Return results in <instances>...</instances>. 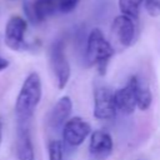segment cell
I'll list each match as a JSON object with an SVG mask.
<instances>
[{
    "label": "cell",
    "instance_id": "obj_3",
    "mask_svg": "<svg viewBox=\"0 0 160 160\" xmlns=\"http://www.w3.org/2000/svg\"><path fill=\"white\" fill-rule=\"evenodd\" d=\"M49 61L56 85L61 90L70 79V65L65 54V42L62 39H58L51 44L49 49Z\"/></svg>",
    "mask_w": 160,
    "mask_h": 160
},
{
    "label": "cell",
    "instance_id": "obj_17",
    "mask_svg": "<svg viewBox=\"0 0 160 160\" xmlns=\"http://www.w3.org/2000/svg\"><path fill=\"white\" fill-rule=\"evenodd\" d=\"M145 9L152 18L160 15V0H145Z\"/></svg>",
    "mask_w": 160,
    "mask_h": 160
},
{
    "label": "cell",
    "instance_id": "obj_6",
    "mask_svg": "<svg viewBox=\"0 0 160 160\" xmlns=\"http://www.w3.org/2000/svg\"><path fill=\"white\" fill-rule=\"evenodd\" d=\"M116 109L114 104V92L105 85H98L94 89V116L99 120H111L115 118Z\"/></svg>",
    "mask_w": 160,
    "mask_h": 160
},
{
    "label": "cell",
    "instance_id": "obj_19",
    "mask_svg": "<svg viewBox=\"0 0 160 160\" xmlns=\"http://www.w3.org/2000/svg\"><path fill=\"white\" fill-rule=\"evenodd\" d=\"M1 140H2V122L0 119V145H1Z\"/></svg>",
    "mask_w": 160,
    "mask_h": 160
},
{
    "label": "cell",
    "instance_id": "obj_15",
    "mask_svg": "<svg viewBox=\"0 0 160 160\" xmlns=\"http://www.w3.org/2000/svg\"><path fill=\"white\" fill-rule=\"evenodd\" d=\"M49 160H62V144L60 140H51L48 145Z\"/></svg>",
    "mask_w": 160,
    "mask_h": 160
},
{
    "label": "cell",
    "instance_id": "obj_5",
    "mask_svg": "<svg viewBox=\"0 0 160 160\" xmlns=\"http://www.w3.org/2000/svg\"><path fill=\"white\" fill-rule=\"evenodd\" d=\"M28 30V21L20 15H12L5 26V44L14 51H22L28 49L25 41V32Z\"/></svg>",
    "mask_w": 160,
    "mask_h": 160
},
{
    "label": "cell",
    "instance_id": "obj_12",
    "mask_svg": "<svg viewBox=\"0 0 160 160\" xmlns=\"http://www.w3.org/2000/svg\"><path fill=\"white\" fill-rule=\"evenodd\" d=\"M72 110V101L69 96L60 98L56 104L52 106V109L49 112L48 116V125L51 130L56 131L66 122V120L70 118Z\"/></svg>",
    "mask_w": 160,
    "mask_h": 160
},
{
    "label": "cell",
    "instance_id": "obj_2",
    "mask_svg": "<svg viewBox=\"0 0 160 160\" xmlns=\"http://www.w3.org/2000/svg\"><path fill=\"white\" fill-rule=\"evenodd\" d=\"M115 49L110 41L104 36L100 29H92L86 39L85 45V59L89 65L96 66L100 75L106 72L108 64L114 55Z\"/></svg>",
    "mask_w": 160,
    "mask_h": 160
},
{
    "label": "cell",
    "instance_id": "obj_7",
    "mask_svg": "<svg viewBox=\"0 0 160 160\" xmlns=\"http://www.w3.org/2000/svg\"><path fill=\"white\" fill-rule=\"evenodd\" d=\"M91 128L82 118H69L62 125V140L69 146H79L90 135Z\"/></svg>",
    "mask_w": 160,
    "mask_h": 160
},
{
    "label": "cell",
    "instance_id": "obj_16",
    "mask_svg": "<svg viewBox=\"0 0 160 160\" xmlns=\"http://www.w3.org/2000/svg\"><path fill=\"white\" fill-rule=\"evenodd\" d=\"M80 0H58V11L61 14L71 12L79 4Z\"/></svg>",
    "mask_w": 160,
    "mask_h": 160
},
{
    "label": "cell",
    "instance_id": "obj_10",
    "mask_svg": "<svg viewBox=\"0 0 160 160\" xmlns=\"http://www.w3.org/2000/svg\"><path fill=\"white\" fill-rule=\"evenodd\" d=\"M15 154L18 160H35L30 124H16Z\"/></svg>",
    "mask_w": 160,
    "mask_h": 160
},
{
    "label": "cell",
    "instance_id": "obj_14",
    "mask_svg": "<svg viewBox=\"0 0 160 160\" xmlns=\"http://www.w3.org/2000/svg\"><path fill=\"white\" fill-rule=\"evenodd\" d=\"M141 2L142 0H119V9L122 12V15H126L130 19L136 20Z\"/></svg>",
    "mask_w": 160,
    "mask_h": 160
},
{
    "label": "cell",
    "instance_id": "obj_1",
    "mask_svg": "<svg viewBox=\"0 0 160 160\" xmlns=\"http://www.w3.org/2000/svg\"><path fill=\"white\" fill-rule=\"evenodd\" d=\"M41 79L36 71H32L25 78L15 101L16 124H30L41 100Z\"/></svg>",
    "mask_w": 160,
    "mask_h": 160
},
{
    "label": "cell",
    "instance_id": "obj_9",
    "mask_svg": "<svg viewBox=\"0 0 160 160\" xmlns=\"http://www.w3.org/2000/svg\"><path fill=\"white\" fill-rule=\"evenodd\" d=\"M135 82L136 76H131L124 88L118 89L114 92V104L116 111L119 110L122 114H132L136 108V96H135Z\"/></svg>",
    "mask_w": 160,
    "mask_h": 160
},
{
    "label": "cell",
    "instance_id": "obj_11",
    "mask_svg": "<svg viewBox=\"0 0 160 160\" xmlns=\"http://www.w3.org/2000/svg\"><path fill=\"white\" fill-rule=\"evenodd\" d=\"M112 139L109 132L104 130H96L90 135L89 151L92 158L98 160L106 159L112 152Z\"/></svg>",
    "mask_w": 160,
    "mask_h": 160
},
{
    "label": "cell",
    "instance_id": "obj_8",
    "mask_svg": "<svg viewBox=\"0 0 160 160\" xmlns=\"http://www.w3.org/2000/svg\"><path fill=\"white\" fill-rule=\"evenodd\" d=\"M24 11L34 24L45 21L58 11V0H32L24 2Z\"/></svg>",
    "mask_w": 160,
    "mask_h": 160
},
{
    "label": "cell",
    "instance_id": "obj_13",
    "mask_svg": "<svg viewBox=\"0 0 160 160\" xmlns=\"http://www.w3.org/2000/svg\"><path fill=\"white\" fill-rule=\"evenodd\" d=\"M135 96H136V108H139L142 111L150 108L151 101H152L151 91L148 88V85L144 84L138 76H136V82H135Z\"/></svg>",
    "mask_w": 160,
    "mask_h": 160
},
{
    "label": "cell",
    "instance_id": "obj_4",
    "mask_svg": "<svg viewBox=\"0 0 160 160\" xmlns=\"http://www.w3.org/2000/svg\"><path fill=\"white\" fill-rule=\"evenodd\" d=\"M111 41L110 42L114 46H118L120 49L129 48L134 44L136 38V26L135 20L130 19L126 15H119L112 20L111 24Z\"/></svg>",
    "mask_w": 160,
    "mask_h": 160
},
{
    "label": "cell",
    "instance_id": "obj_18",
    "mask_svg": "<svg viewBox=\"0 0 160 160\" xmlns=\"http://www.w3.org/2000/svg\"><path fill=\"white\" fill-rule=\"evenodd\" d=\"M9 60L8 59H5V58H2L1 55H0V71H2V70H5L8 66H9Z\"/></svg>",
    "mask_w": 160,
    "mask_h": 160
}]
</instances>
